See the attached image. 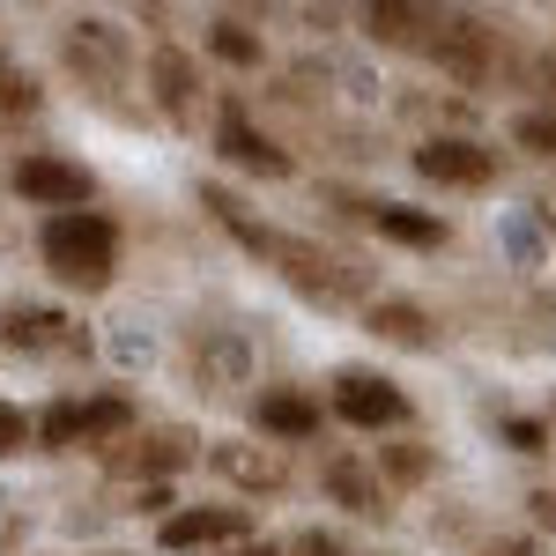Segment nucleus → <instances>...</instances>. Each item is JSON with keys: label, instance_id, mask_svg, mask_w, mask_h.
<instances>
[{"label": "nucleus", "instance_id": "obj_1", "mask_svg": "<svg viewBox=\"0 0 556 556\" xmlns=\"http://www.w3.org/2000/svg\"><path fill=\"white\" fill-rule=\"evenodd\" d=\"M201 208H208L253 260H267L304 304H319V312H364V304H371V267H356L349 253L304 238V230H275V223L245 215V201H238L230 186H201Z\"/></svg>", "mask_w": 556, "mask_h": 556}, {"label": "nucleus", "instance_id": "obj_2", "mask_svg": "<svg viewBox=\"0 0 556 556\" xmlns=\"http://www.w3.org/2000/svg\"><path fill=\"white\" fill-rule=\"evenodd\" d=\"M119 245H127V230H119V215H104V208H75V215H45L38 223L45 275L60 290H75V298H104L119 282Z\"/></svg>", "mask_w": 556, "mask_h": 556}, {"label": "nucleus", "instance_id": "obj_3", "mask_svg": "<svg viewBox=\"0 0 556 556\" xmlns=\"http://www.w3.org/2000/svg\"><path fill=\"white\" fill-rule=\"evenodd\" d=\"M60 67H67V83L83 89L104 119H141V104L127 97L134 89V38L112 15H75L60 30Z\"/></svg>", "mask_w": 556, "mask_h": 556}, {"label": "nucleus", "instance_id": "obj_4", "mask_svg": "<svg viewBox=\"0 0 556 556\" xmlns=\"http://www.w3.org/2000/svg\"><path fill=\"white\" fill-rule=\"evenodd\" d=\"M141 430V401L127 386H97V393H60L38 408V453H112Z\"/></svg>", "mask_w": 556, "mask_h": 556}, {"label": "nucleus", "instance_id": "obj_5", "mask_svg": "<svg viewBox=\"0 0 556 556\" xmlns=\"http://www.w3.org/2000/svg\"><path fill=\"white\" fill-rule=\"evenodd\" d=\"M327 416L364 430V438H401V430L416 424V401H408L401 379H386L379 364H342L327 379Z\"/></svg>", "mask_w": 556, "mask_h": 556}, {"label": "nucleus", "instance_id": "obj_6", "mask_svg": "<svg viewBox=\"0 0 556 556\" xmlns=\"http://www.w3.org/2000/svg\"><path fill=\"white\" fill-rule=\"evenodd\" d=\"M424 60L445 75V83L490 89V83H497V67H505V23L482 15V8H445V23H438V38H430Z\"/></svg>", "mask_w": 556, "mask_h": 556}, {"label": "nucleus", "instance_id": "obj_7", "mask_svg": "<svg viewBox=\"0 0 556 556\" xmlns=\"http://www.w3.org/2000/svg\"><path fill=\"white\" fill-rule=\"evenodd\" d=\"M408 172L424 178V186H438V193H490L497 186V141L438 127L408 149Z\"/></svg>", "mask_w": 556, "mask_h": 556}, {"label": "nucleus", "instance_id": "obj_8", "mask_svg": "<svg viewBox=\"0 0 556 556\" xmlns=\"http://www.w3.org/2000/svg\"><path fill=\"white\" fill-rule=\"evenodd\" d=\"M15 201H30L45 215H75V208H97V172H89L83 156H67V149H23L15 156Z\"/></svg>", "mask_w": 556, "mask_h": 556}, {"label": "nucleus", "instance_id": "obj_9", "mask_svg": "<svg viewBox=\"0 0 556 556\" xmlns=\"http://www.w3.org/2000/svg\"><path fill=\"white\" fill-rule=\"evenodd\" d=\"M208 141H215V156L230 164V172H245V178H267V186H282V178L298 172V156L275 141V134L253 119V104H238V97H223L215 104V127H208Z\"/></svg>", "mask_w": 556, "mask_h": 556}, {"label": "nucleus", "instance_id": "obj_10", "mask_svg": "<svg viewBox=\"0 0 556 556\" xmlns=\"http://www.w3.org/2000/svg\"><path fill=\"white\" fill-rule=\"evenodd\" d=\"M201 460V438L193 430H178V424H149V430H134L127 445H112L104 453V475H119V482H134V490H164L178 468H193Z\"/></svg>", "mask_w": 556, "mask_h": 556}, {"label": "nucleus", "instance_id": "obj_11", "mask_svg": "<svg viewBox=\"0 0 556 556\" xmlns=\"http://www.w3.org/2000/svg\"><path fill=\"white\" fill-rule=\"evenodd\" d=\"M253 505H178L164 527H156V549L172 556H223L238 542H253Z\"/></svg>", "mask_w": 556, "mask_h": 556}, {"label": "nucleus", "instance_id": "obj_12", "mask_svg": "<svg viewBox=\"0 0 556 556\" xmlns=\"http://www.w3.org/2000/svg\"><path fill=\"white\" fill-rule=\"evenodd\" d=\"M141 89H149V104L164 112V127H178V134L201 127L208 83H201V60H193L186 45H156V52H149V67H141Z\"/></svg>", "mask_w": 556, "mask_h": 556}, {"label": "nucleus", "instance_id": "obj_13", "mask_svg": "<svg viewBox=\"0 0 556 556\" xmlns=\"http://www.w3.org/2000/svg\"><path fill=\"white\" fill-rule=\"evenodd\" d=\"M319 497L342 519H364V527H386V519H393V490L379 482L371 453H356V445H342V453L319 460Z\"/></svg>", "mask_w": 556, "mask_h": 556}, {"label": "nucleus", "instance_id": "obj_14", "mask_svg": "<svg viewBox=\"0 0 556 556\" xmlns=\"http://www.w3.org/2000/svg\"><path fill=\"white\" fill-rule=\"evenodd\" d=\"M327 401H319V386L304 379H275L253 393V430L260 438H275V445H312V438H327Z\"/></svg>", "mask_w": 556, "mask_h": 556}, {"label": "nucleus", "instance_id": "obj_15", "mask_svg": "<svg viewBox=\"0 0 556 556\" xmlns=\"http://www.w3.org/2000/svg\"><path fill=\"white\" fill-rule=\"evenodd\" d=\"M349 215L386 238V245H401V253H445L453 245V223L438 208H416V201H349Z\"/></svg>", "mask_w": 556, "mask_h": 556}, {"label": "nucleus", "instance_id": "obj_16", "mask_svg": "<svg viewBox=\"0 0 556 556\" xmlns=\"http://www.w3.org/2000/svg\"><path fill=\"white\" fill-rule=\"evenodd\" d=\"M356 23H364V38L379 45V52H430L445 8H424V0H371V8H356Z\"/></svg>", "mask_w": 556, "mask_h": 556}, {"label": "nucleus", "instance_id": "obj_17", "mask_svg": "<svg viewBox=\"0 0 556 556\" xmlns=\"http://www.w3.org/2000/svg\"><path fill=\"white\" fill-rule=\"evenodd\" d=\"M364 334L386 342V349H408V356H430L445 327H438L430 304H416V298H371L364 304Z\"/></svg>", "mask_w": 556, "mask_h": 556}, {"label": "nucleus", "instance_id": "obj_18", "mask_svg": "<svg viewBox=\"0 0 556 556\" xmlns=\"http://www.w3.org/2000/svg\"><path fill=\"white\" fill-rule=\"evenodd\" d=\"M208 468L223 475L230 490H245V497H282V490H290L282 453H253V445H238V438H215V445H208Z\"/></svg>", "mask_w": 556, "mask_h": 556}, {"label": "nucleus", "instance_id": "obj_19", "mask_svg": "<svg viewBox=\"0 0 556 556\" xmlns=\"http://www.w3.org/2000/svg\"><path fill=\"white\" fill-rule=\"evenodd\" d=\"M371 468H379V482L393 490V497H408V490H424V482H438V445L430 438H416V430H401V438H379L371 445Z\"/></svg>", "mask_w": 556, "mask_h": 556}, {"label": "nucleus", "instance_id": "obj_20", "mask_svg": "<svg viewBox=\"0 0 556 556\" xmlns=\"http://www.w3.org/2000/svg\"><path fill=\"white\" fill-rule=\"evenodd\" d=\"M208 60H223V67H238V75H253L260 60H267V38H260L253 15H208Z\"/></svg>", "mask_w": 556, "mask_h": 556}, {"label": "nucleus", "instance_id": "obj_21", "mask_svg": "<svg viewBox=\"0 0 556 556\" xmlns=\"http://www.w3.org/2000/svg\"><path fill=\"white\" fill-rule=\"evenodd\" d=\"M45 75H30L23 60H0V127H38L45 119Z\"/></svg>", "mask_w": 556, "mask_h": 556}, {"label": "nucleus", "instance_id": "obj_22", "mask_svg": "<svg viewBox=\"0 0 556 556\" xmlns=\"http://www.w3.org/2000/svg\"><path fill=\"white\" fill-rule=\"evenodd\" d=\"M0 342L38 356V349H67V334H60V319L38 312V304H8V312H0Z\"/></svg>", "mask_w": 556, "mask_h": 556}, {"label": "nucleus", "instance_id": "obj_23", "mask_svg": "<svg viewBox=\"0 0 556 556\" xmlns=\"http://www.w3.org/2000/svg\"><path fill=\"white\" fill-rule=\"evenodd\" d=\"M513 149L534 156V164H556V112H542V104L513 112Z\"/></svg>", "mask_w": 556, "mask_h": 556}, {"label": "nucleus", "instance_id": "obj_24", "mask_svg": "<svg viewBox=\"0 0 556 556\" xmlns=\"http://www.w3.org/2000/svg\"><path fill=\"white\" fill-rule=\"evenodd\" d=\"M30 445H38V416H23L15 401H0V460H15Z\"/></svg>", "mask_w": 556, "mask_h": 556}, {"label": "nucleus", "instance_id": "obj_25", "mask_svg": "<svg viewBox=\"0 0 556 556\" xmlns=\"http://www.w3.org/2000/svg\"><path fill=\"white\" fill-rule=\"evenodd\" d=\"M505 438H513V453H549V424H534V416H505Z\"/></svg>", "mask_w": 556, "mask_h": 556}, {"label": "nucleus", "instance_id": "obj_26", "mask_svg": "<svg viewBox=\"0 0 556 556\" xmlns=\"http://www.w3.org/2000/svg\"><path fill=\"white\" fill-rule=\"evenodd\" d=\"M290 556H349V542L334 527H304V534H290Z\"/></svg>", "mask_w": 556, "mask_h": 556}, {"label": "nucleus", "instance_id": "obj_27", "mask_svg": "<svg viewBox=\"0 0 556 556\" xmlns=\"http://www.w3.org/2000/svg\"><path fill=\"white\" fill-rule=\"evenodd\" d=\"M527 75H534V89H542V112H556V45H549V52H534Z\"/></svg>", "mask_w": 556, "mask_h": 556}, {"label": "nucleus", "instance_id": "obj_28", "mask_svg": "<svg viewBox=\"0 0 556 556\" xmlns=\"http://www.w3.org/2000/svg\"><path fill=\"white\" fill-rule=\"evenodd\" d=\"M527 519H534L542 534H556V490H527Z\"/></svg>", "mask_w": 556, "mask_h": 556}, {"label": "nucleus", "instance_id": "obj_29", "mask_svg": "<svg viewBox=\"0 0 556 556\" xmlns=\"http://www.w3.org/2000/svg\"><path fill=\"white\" fill-rule=\"evenodd\" d=\"M223 556H290V542H260L253 534V542H238V549H223Z\"/></svg>", "mask_w": 556, "mask_h": 556}, {"label": "nucleus", "instance_id": "obj_30", "mask_svg": "<svg viewBox=\"0 0 556 556\" xmlns=\"http://www.w3.org/2000/svg\"><path fill=\"white\" fill-rule=\"evenodd\" d=\"M475 556H534L527 542H490V549H475Z\"/></svg>", "mask_w": 556, "mask_h": 556}, {"label": "nucleus", "instance_id": "obj_31", "mask_svg": "<svg viewBox=\"0 0 556 556\" xmlns=\"http://www.w3.org/2000/svg\"><path fill=\"white\" fill-rule=\"evenodd\" d=\"M97 556H134V549H97Z\"/></svg>", "mask_w": 556, "mask_h": 556}, {"label": "nucleus", "instance_id": "obj_32", "mask_svg": "<svg viewBox=\"0 0 556 556\" xmlns=\"http://www.w3.org/2000/svg\"><path fill=\"white\" fill-rule=\"evenodd\" d=\"M549 430H556V408H549Z\"/></svg>", "mask_w": 556, "mask_h": 556}, {"label": "nucleus", "instance_id": "obj_33", "mask_svg": "<svg viewBox=\"0 0 556 556\" xmlns=\"http://www.w3.org/2000/svg\"><path fill=\"white\" fill-rule=\"evenodd\" d=\"M371 556H393V549H371Z\"/></svg>", "mask_w": 556, "mask_h": 556}, {"label": "nucleus", "instance_id": "obj_34", "mask_svg": "<svg viewBox=\"0 0 556 556\" xmlns=\"http://www.w3.org/2000/svg\"><path fill=\"white\" fill-rule=\"evenodd\" d=\"M549 30H556V15H549Z\"/></svg>", "mask_w": 556, "mask_h": 556}]
</instances>
